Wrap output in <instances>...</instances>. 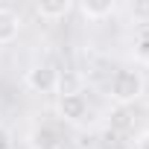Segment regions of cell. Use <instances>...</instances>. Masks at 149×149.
Segmentation results:
<instances>
[{
  "instance_id": "cell-1",
  "label": "cell",
  "mask_w": 149,
  "mask_h": 149,
  "mask_svg": "<svg viewBox=\"0 0 149 149\" xmlns=\"http://www.w3.org/2000/svg\"><path fill=\"white\" fill-rule=\"evenodd\" d=\"M140 94H143V76H140V70L123 67V70L114 73L111 82H108V97H111L117 105H129V102H134Z\"/></svg>"
},
{
  "instance_id": "cell-2",
  "label": "cell",
  "mask_w": 149,
  "mask_h": 149,
  "mask_svg": "<svg viewBox=\"0 0 149 149\" xmlns=\"http://www.w3.org/2000/svg\"><path fill=\"white\" fill-rule=\"evenodd\" d=\"M58 114H61L67 123H85V120L91 117L88 97L79 94V91H67V94H61V100H58Z\"/></svg>"
},
{
  "instance_id": "cell-3",
  "label": "cell",
  "mask_w": 149,
  "mask_h": 149,
  "mask_svg": "<svg viewBox=\"0 0 149 149\" xmlns=\"http://www.w3.org/2000/svg\"><path fill=\"white\" fill-rule=\"evenodd\" d=\"M26 85L35 91V94H53L58 88V70L53 64H35L26 70Z\"/></svg>"
},
{
  "instance_id": "cell-4",
  "label": "cell",
  "mask_w": 149,
  "mask_h": 149,
  "mask_svg": "<svg viewBox=\"0 0 149 149\" xmlns=\"http://www.w3.org/2000/svg\"><path fill=\"white\" fill-rule=\"evenodd\" d=\"M29 146L32 149H58L61 146V137H58V132L53 126L41 123V126H35L29 132Z\"/></svg>"
},
{
  "instance_id": "cell-5",
  "label": "cell",
  "mask_w": 149,
  "mask_h": 149,
  "mask_svg": "<svg viewBox=\"0 0 149 149\" xmlns=\"http://www.w3.org/2000/svg\"><path fill=\"white\" fill-rule=\"evenodd\" d=\"M18 29H21V21L12 9H3L0 6V44H9L18 38Z\"/></svg>"
},
{
  "instance_id": "cell-6",
  "label": "cell",
  "mask_w": 149,
  "mask_h": 149,
  "mask_svg": "<svg viewBox=\"0 0 149 149\" xmlns=\"http://www.w3.org/2000/svg\"><path fill=\"white\" fill-rule=\"evenodd\" d=\"M70 9H73L70 0H56V3H38V6H35L38 18H47V21H53V18H64Z\"/></svg>"
},
{
  "instance_id": "cell-7",
  "label": "cell",
  "mask_w": 149,
  "mask_h": 149,
  "mask_svg": "<svg viewBox=\"0 0 149 149\" xmlns=\"http://www.w3.org/2000/svg\"><path fill=\"white\" fill-rule=\"evenodd\" d=\"M117 12V3H82V15L88 21H102Z\"/></svg>"
},
{
  "instance_id": "cell-8",
  "label": "cell",
  "mask_w": 149,
  "mask_h": 149,
  "mask_svg": "<svg viewBox=\"0 0 149 149\" xmlns=\"http://www.w3.org/2000/svg\"><path fill=\"white\" fill-rule=\"evenodd\" d=\"M134 56H137L143 64H149V26L137 35V41H134Z\"/></svg>"
},
{
  "instance_id": "cell-9",
  "label": "cell",
  "mask_w": 149,
  "mask_h": 149,
  "mask_svg": "<svg viewBox=\"0 0 149 149\" xmlns=\"http://www.w3.org/2000/svg\"><path fill=\"white\" fill-rule=\"evenodd\" d=\"M129 12H132L137 21L149 24V0H137V3H132V6H129Z\"/></svg>"
},
{
  "instance_id": "cell-10",
  "label": "cell",
  "mask_w": 149,
  "mask_h": 149,
  "mask_svg": "<svg viewBox=\"0 0 149 149\" xmlns=\"http://www.w3.org/2000/svg\"><path fill=\"white\" fill-rule=\"evenodd\" d=\"M0 149H15V140H12V132L6 126H0Z\"/></svg>"
},
{
  "instance_id": "cell-11",
  "label": "cell",
  "mask_w": 149,
  "mask_h": 149,
  "mask_svg": "<svg viewBox=\"0 0 149 149\" xmlns=\"http://www.w3.org/2000/svg\"><path fill=\"white\" fill-rule=\"evenodd\" d=\"M134 149H149V132H143V134L137 137V143H134Z\"/></svg>"
}]
</instances>
